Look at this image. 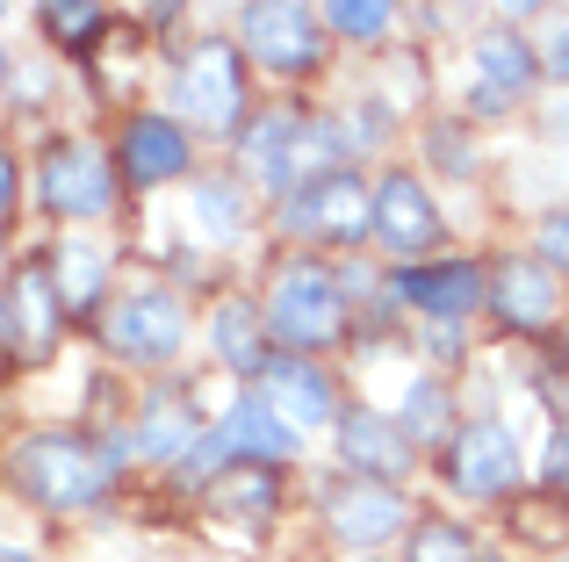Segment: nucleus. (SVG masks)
Returning <instances> with one entry per match:
<instances>
[{
  "mask_svg": "<svg viewBox=\"0 0 569 562\" xmlns=\"http://www.w3.org/2000/svg\"><path fill=\"white\" fill-rule=\"evenodd\" d=\"M58 310H66V295H58V281L43 274V268H22V274H14V324H22V332L51 339L58 332Z\"/></svg>",
  "mask_w": 569,
  "mask_h": 562,
  "instance_id": "a211bd4d",
  "label": "nucleus"
},
{
  "mask_svg": "<svg viewBox=\"0 0 569 562\" xmlns=\"http://www.w3.org/2000/svg\"><path fill=\"white\" fill-rule=\"evenodd\" d=\"M397 295L426 303V318H469L483 303V274L469 260H440V268H403L397 274Z\"/></svg>",
  "mask_w": 569,
  "mask_h": 562,
  "instance_id": "2eb2a0df",
  "label": "nucleus"
},
{
  "mask_svg": "<svg viewBox=\"0 0 569 562\" xmlns=\"http://www.w3.org/2000/svg\"><path fill=\"white\" fill-rule=\"evenodd\" d=\"M0 562H22V555H8V541H0Z\"/></svg>",
  "mask_w": 569,
  "mask_h": 562,
  "instance_id": "c9c22d12",
  "label": "nucleus"
},
{
  "mask_svg": "<svg viewBox=\"0 0 569 562\" xmlns=\"http://www.w3.org/2000/svg\"><path fill=\"white\" fill-rule=\"evenodd\" d=\"M188 433H194L188 411H181V404H167V411H152V419H144V440H138V448H144V454H159V462H173V454H188Z\"/></svg>",
  "mask_w": 569,
  "mask_h": 562,
  "instance_id": "bb28decb",
  "label": "nucleus"
},
{
  "mask_svg": "<svg viewBox=\"0 0 569 562\" xmlns=\"http://www.w3.org/2000/svg\"><path fill=\"white\" fill-rule=\"evenodd\" d=\"M476 66L490 72V80L505 87V94H519V87H533V51L512 37V29H490L483 43H476Z\"/></svg>",
  "mask_w": 569,
  "mask_h": 562,
  "instance_id": "4be33fe9",
  "label": "nucleus"
},
{
  "mask_svg": "<svg viewBox=\"0 0 569 562\" xmlns=\"http://www.w3.org/2000/svg\"><path fill=\"white\" fill-rule=\"evenodd\" d=\"M43 29H51L58 43H72V51H80V43H94L101 37V22H109V8H101V0H43Z\"/></svg>",
  "mask_w": 569,
  "mask_h": 562,
  "instance_id": "5701e85b",
  "label": "nucleus"
},
{
  "mask_svg": "<svg viewBox=\"0 0 569 562\" xmlns=\"http://www.w3.org/2000/svg\"><path fill=\"white\" fill-rule=\"evenodd\" d=\"M541 253H548V260H562V268H569V210H562V217H548V224H541Z\"/></svg>",
  "mask_w": 569,
  "mask_h": 562,
  "instance_id": "c85d7f7f",
  "label": "nucleus"
},
{
  "mask_svg": "<svg viewBox=\"0 0 569 562\" xmlns=\"http://www.w3.org/2000/svg\"><path fill=\"white\" fill-rule=\"evenodd\" d=\"M14 210V159H8V144H0V217Z\"/></svg>",
  "mask_w": 569,
  "mask_h": 562,
  "instance_id": "7c9ffc66",
  "label": "nucleus"
},
{
  "mask_svg": "<svg viewBox=\"0 0 569 562\" xmlns=\"http://www.w3.org/2000/svg\"><path fill=\"white\" fill-rule=\"evenodd\" d=\"M173 109L194 116L202 130H231L246 116V72H238V51L217 37H202L173 72Z\"/></svg>",
  "mask_w": 569,
  "mask_h": 562,
  "instance_id": "7ed1b4c3",
  "label": "nucleus"
},
{
  "mask_svg": "<svg viewBox=\"0 0 569 562\" xmlns=\"http://www.w3.org/2000/svg\"><path fill=\"white\" fill-rule=\"evenodd\" d=\"M246 51L267 72H310L325 58V29L303 0H252L246 8Z\"/></svg>",
  "mask_w": 569,
  "mask_h": 562,
  "instance_id": "39448f33",
  "label": "nucleus"
},
{
  "mask_svg": "<svg viewBox=\"0 0 569 562\" xmlns=\"http://www.w3.org/2000/svg\"><path fill=\"white\" fill-rule=\"evenodd\" d=\"M260 332H267V318H252L246 303H223L217 318H209V347H217L238 375H260Z\"/></svg>",
  "mask_w": 569,
  "mask_h": 562,
  "instance_id": "f3484780",
  "label": "nucleus"
},
{
  "mask_svg": "<svg viewBox=\"0 0 569 562\" xmlns=\"http://www.w3.org/2000/svg\"><path fill=\"white\" fill-rule=\"evenodd\" d=\"M490 303H498V318L519 324V332L556 324V274H548V260H498V274H490Z\"/></svg>",
  "mask_w": 569,
  "mask_h": 562,
  "instance_id": "9b49d317",
  "label": "nucleus"
},
{
  "mask_svg": "<svg viewBox=\"0 0 569 562\" xmlns=\"http://www.w3.org/2000/svg\"><path fill=\"white\" fill-rule=\"evenodd\" d=\"M376 231H382L389 253H426V245H440V210H432V195L411 173H389L376 188Z\"/></svg>",
  "mask_w": 569,
  "mask_h": 562,
  "instance_id": "1a4fd4ad",
  "label": "nucleus"
},
{
  "mask_svg": "<svg viewBox=\"0 0 569 562\" xmlns=\"http://www.w3.org/2000/svg\"><path fill=\"white\" fill-rule=\"evenodd\" d=\"M548 66H556V72H562V80H569V22L556 29V37H548Z\"/></svg>",
  "mask_w": 569,
  "mask_h": 562,
  "instance_id": "2f4dec72",
  "label": "nucleus"
},
{
  "mask_svg": "<svg viewBox=\"0 0 569 562\" xmlns=\"http://www.w3.org/2000/svg\"><path fill=\"white\" fill-rule=\"evenodd\" d=\"M217 505H231V512H274V491H267V469H238V476L217 491Z\"/></svg>",
  "mask_w": 569,
  "mask_h": 562,
  "instance_id": "cd10ccee",
  "label": "nucleus"
},
{
  "mask_svg": "<svg viewBox=\"0 0 569 562\" xmlns=\"http://www.w3.org/2000/svg\"><path fill=\"white\" fill-rule=\"evenodd\" d=\"M188 217H194L202 239H238V224H246V195H238L231 181H202L194 202H188Z\"/></svg>",
  "mask_w": 569,
  "mask_h": 562,
  "instance_id": "412c9836",
  "label": "nucleus"
},
{
  "mask_svg": "<svg viewBox=\"0 0 569 562\" xmlns=\"http://www.w3.org/2000/svg\"><path fill=\"white\" fill-rule=\"evenodd\" d=\"M296 224H318V231H332V239H361L368 224H376V202L361 195V181L353 173H325L318 188H310L303 202H296Z\"/></svg>",
  "mask_w": 569,
  "mask_h": 562,
  "instance_id": "dca6fc26",
  "label": "nucleus"
},
{
  "mask_svg": "<svg viewBox=\"0 0 569 562\" xmlns=\"http://www.w3.org/2000/svg\"><path fill=\"white\" fill-rule=\"evenodd\" d=\"M339 324H347V303H339L332 274L325 268H289L274 281V295H267V332L281 339V347H332Z\"/></svg>",
  "mask_w": 569,
  "mask_h": 562,
  "instance_id": "20e7f679",
  "label": "nucleus"
},
{
  "mask_svg": "<svg viewBox=\"0 0 569 562\" xmlns=\"http://www.w3.org/2000/svg\"><path fill=\"white\" fill-rule=\"evenodd\" d=\"M123 173L144 188L159 181H181L188 173V130L173 123V116H130L123 130Z\"/></svg>",
  "mask_w": 569,
  "mask_h": 562,
  "instance_id": "9d476101",
  "label": "nucleus"
},
{
  "mask_svg": "<svg viewBox=\"0 0 569 562\" xmlns=\"http://www.w3.org/2000/svg\"><path fill=\"white\" fill-rule=\"evenodd\" d=\"M0 87H8V51H0Z\"/></svg>",
  "mask_w": 569,
  "mask_h": 562,
  "instance_id": "f704fd0d",
  "label": "nucleus"
},
{
  "mask_svg": "<svg viewBox=\"0 0 569 562\" xmlns=\"http://www.w3.org/2000/svg\"><path fill=\"white\" fill-rule=\"evenodd\" d=\"M325 526H332L347 549H382L403 526V498L389 491V483H339V491L325 498Z\"/></svg>",
  "mask_w": 569,
  "mask_h": 562,
  "instance_id": "6e6552de",
  "label": "nucleus"
},
{
  "mask_svg": "<svg viewBox=\"0 0 569 562\" xmlns=\"http://www.w3.org/2000/svg\"><path fill=\"white\" fill-rule=\"evenodd\" d=\"M397 425H403L411 440H447V425H455V404H447V382L418 375L411 390H403V411H397Z\"/></svg>",
  "mask_w": 569,
  "mask_h": 562,
  "instance_id": "6ab92c4d",
  "label": "nucleus"
},
{
  "mask_svg": "<svg viewBox=\"0 0 569 562\" xmlns=\"http://www.w3.org/2000/svg\"><path fill=\"white\" fill-rule=\"evenodd\" d=\"M447 469H455V491L461 498H505L519 483V448L505 425H461L455 448H447Z\"/></svg>",
  "mask_w": 569,
  "mask_h": 562,
  "instance_id": "0eeeda50",
  "label": "nucleus"
},
{
  "mask_svg": "<svg viewBox=\"0 0 569 562\" xmlns=\"http://www.w3.org/2000/svg\"><path fill=\"white\" fill-rule=\"evenodd\" d=\"M101 339H109L116 353H130V361H167V353L188 339V318H181V303H173L167 289H138V295H123V303L109 310Z\"/></svg>",
  "mask_w": 569,
  "mask_h": 562,
  "instance_id": "423d86ee",
  "label": "nucleus"
},
{
  "mask_svg": "<svg viewBox=\"0 0 569 562\" xmlns=\"http://www.w3.org/2000/svg\"><path fill=\"white\" fill-rule=\"evenodd\" d=\"M548 483H562V491H569V433L548 440Z\"/></svg>",
  "mask_w": 569,
  "mask_h": 562,
  "instance_id": "c756f323",
  "label": "nucleus"
},
{
  "mask_svg": "<svg viewBox=\"0 0 569 562\" xmlns=\"http://www.w3.org/2000/svg\"><path fill=\"white\" fill-rule=\"evenodd\" d=\"M296 138H303V123H296V116H267V123L252 130V167H260V181H267V188H289Z\"/></svg>",
  "mask_w": 569,
  "mask_h": 562,
  "instance_id": "aec40b11",
  "label": "nucleus"
},
{
  "mask_svg": "<svg viewBox=\"0 0 569 562\" xmlns=\"http://www.w3.org/2000/svg\"><path fill=\"white\" fill-rule=\"evenodd\" d=\"M339 454H347L361 476L397 483L403 469H411V433L389 425V419H376V411H347V419H339Z\"/></svg>",
  "mask_w": 569,
  "mask_h": 562,
  "instance_id": "f8f14e48",
  "label": "nucleus"
},
{
  "mask_svg": "<svg viewBox=\"0 0 569 562\" xmlns=\"http://www.w3.org/2000/svg\"><path fill=\"white\" fill-rule=\"evenodd\" d=\"M58 295H66L72 310H87L94 303V289H101V253H87V245H72V253H58Z\"/></svg>",
  "mask_w": 569,
  "mask_h": 562,
  "instance_id": "393cba45",
  "label": "nucleus"
},
{
  "mask_svg": "<svg viewBox=\"0 0 569 562\" xmlns=\"http://www.w3.org/2000/svg\"><path fill=\"white\" fill-rule=\"evenodd\" d=\"M389 8H397V0H325V22L353 43H376L389 29Z\"/></svg>",
  "mask_w": 569,
  "mask_h": 562,
  "instance_id": "b1692460",
  "label": "nucleus"
},
{
  "mask_svg": "<svg viewBox=\"0 0 569 562\" xmlns=\"http://www.w3.org/2000/svg\"><path fill=\"white\" fill-rule=\"evenodd\" d=\"M14 332V303H8V295H0V339H8Z\"/></svg>",
  "mask_w": 569,
  "mask_h": 562,
  "instance_id": "72a5a7b5",
  "label": "nucleus"
},
{
  "mask_svg": "<svg viewBox=\"0 0 569 562\" xmlns=\"http://www.w3.org/2000/svg\"><path fill=\"white\" fill-rule=\"evenodd\" d=\"M14 483H22L37 505H94L101 483H109V462H101L87 440L29 433L22 454H14Z\"/></svg>",
  "mask_w": 569,
  "mask_h": 562,
  "instance_id": "f257e3e1",
  "label": "nucleus"
},
{
  "mask_svg": "<svg viewBox=\"0 0 569 562\" xmlns=\"http://www.w3.org/2000/svg\"><path fill=\"white\" fill-rule=\"evenodd\" d=\"M498 8H505V14H533V8H541V0H498Z\"/></svg>",
  "mask_w": 569,
  "mask_h": 562,
  "instance_id": "473e14b6",
  "label": "nucleus"
},
{
  "mask_svg": "<svg viewBox=\"0 0 569 562\" xmlns=\"http://www.w3.org/2000/svg\"><path fill=\"white\" fill-rule=\"evenodd\" d=\"M260 397L289 425H325L332 419V382H325L310 361H260Z\"/></svg>",
  "mask_w": 569,
  "mask_h": 562,
  "instance_id": "ddd939ff",
  "label": "nucleus"
},
{
  "mask_svg": "<svg viewBox=\"0 0 569 562\" xmlns=\"http://www.w3.org/2000/svg\"><path fill=\"white\" fill-rule=\"evenodd\" d=\"M411 562H476V549H469V534H461V526L426 520L411 534Z\"/></svg>",
  "mask_w": 569,
  "mask_h": 562,
  "instance_id": "a878e982",
  "label": "nucleus"
},
{
  "mask_svg": "<svg viewBox=\"0 0 569 562\" xmlns=\"http://www.w3.org/2000/svg\"><path fill=\"white\" fill-rule=\"evenodd\" d=\"M37 202L51 217H109L116 210V167L101 159V144H87V138L51 144L37 167Z\"/></svg>",
  "mask_w": 569,
  "mask_h": 562,
  "instance_id": "f03ea898",
  "label": "nucleus"
},
{
  "mask_svg": "<svg viewBox=\"0 0 569 562\" xmlns=\"http://www.w3.org/2000/svg\"><path fill=\"white\" fill-rule=\"evenodd\" d=\"M223 448L231 454H246V462H289L303 440H296V425L281 419L267 397H246V404H231L223 411Z\"/></svg>",
  "mask_w": 569,
  "mask_h": 562,
  "instance_id": "4468645a",
  "label": "nucleus"
}]
</instances>
